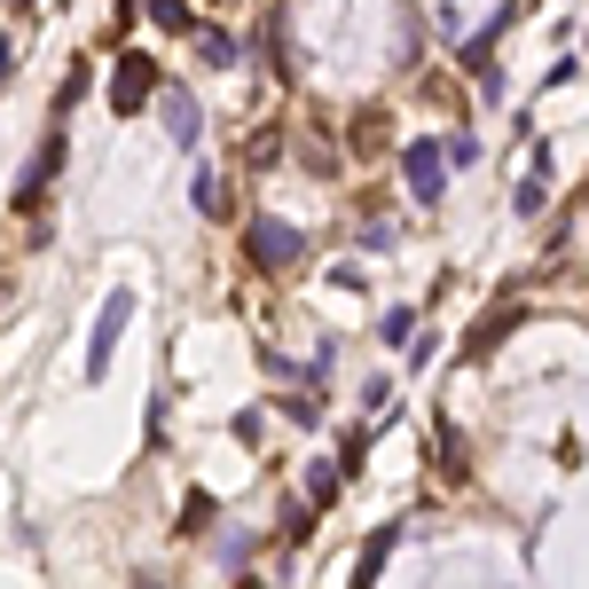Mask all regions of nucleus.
<instances>
[{
	"label": "nucleus",
	"mask_w": 589,
	"mask_h": 589,
	"mask_svg": "<svg viewBox=\"0 0 589 589\" xmlns=\"http://www.w3.org/2000/svg\"><path fill=\"white\" fill-rule=\"evenodd\" d=\"M512 17H519V9H503V17H487V24H479V32H472V40L456 48V63H464L472 79H487V71H495V40L512 32Z\"/></svg>",
	"instance_id": "obj_7"
},
{
	"label": "nucleus",
	"mask_w": 589,
	"mask_h": 589,
	"mask_svg": "<svg viewBox=\"0 0 589 589\" xmlns=\"http://www.w3.org/2000/svg\"><path fill=\"white\" fill-rule=\"evenodd\" d=\"M519 322V307H503V314H479L472 322V339H464V362H487L495 347H503V330H512Z\"/></svg>",
	"instance_id": "obj_9"
},
{
	"label": "nucleus",
	"mask_w": 589,
	"mask_h": 589,
	"mask_svg": "<svg viewBox=\"0 0 589 589\" xmlns=\"http://www.w3.org/2000/svg\"><path fill=\"white\" fill-rule=\"evenodd\" d=\"M441 157H448V174H456V165H479V134H448Z\"/></svg>",
	"instance_id": "obj_17"
},
{
	"label": "nucleus",
	"mask_w": 589,
	"mask_h": 589,
	"mask_svg": "<svg viewBox=\"0 0 589 589\" xmlns=\"http://www.w3.org/2000/svg\"><path fill=\"white\" fill-rule=\"evenodd\" d=\"M134 589H165V581H157V574H142V581H134Z\"/></svg>",
	"instance_id": "obj_21"
},
{
	"label": "nucleus",
	"mask_w": 589,
	"mask_h": 589,
	"mask_svg": "<svg viewBox=\"0 0 589 589\" xmlns=\"http://www.w3.org/2000/svg\"><path fill=\"white\" fill-rule=\"evenodd\" d=\"M393 542H401V527H378V535H362V550H354V589H370V581L385 574Z\"/></svg>",
	"instance_id": "obj_8"
},
{
	"label": "nucleus",
	"mask_w": 589,
	"mask_h": 589,
	"mask_svg": "<svg viewBox=\"0 0 589 589\" xmlns=\"http://www.w3.org/2000/svg\"><path fill=\"white\" fill-rule=\"evenodd\" d=\"M401 182H409L416 205H441V197H448V157H441V142H409V149H401Z\"/></svg>",
	"instance_id": "obj_4"
},
{
	"label": "nucleus",
	"mask_w": 589,
	"mask_h": 589,
	"mask_svg": "<svg viewBox=\"0 0 589 589\" xmlns=\"http://www.w3.org/2000/svg\"><path fill=\"white\" fill-rule=\"evenodd\" d=\"M9 63H17V48H9V40H0V79H9Z\"/></svg>",
	"instance_id": "obj_20"
},
{
	"label": "nucleus",
	"mask_w": 589,
	"mask_h": 589,
	"mask_svg": "<svg viewBox=\"0 0 589 589\" xmlns=\"http://www.w3.org/2000/svg\"><path fill=\"white\" fill-rule=\"evenodd\" d=\"M189 205H197V213H220V182L205 174V165H197V174H189Z\"/></svg>",
	"instance_id": "obj_18"
},
{
	"label": "nucleus",
	"mask_w": 589,
	"mask_h": 589,
	"mask_svg": "<svg viewBox=\"0 0 589 589\" xmlns=\"http://www.w3.org/2000/svg\"><path fill=\"white\" fill-rule=\"evenodd\" d=\"M339 487H347V472H339V464H307V512L339 503Z\"/></svg>",
	"instance_id": "obj_11"
},
{
	"label": "nucleus",
	"mask_w": 589,
	"mask_h": 589,
	"mask_svg": "<svg viewBox=\"0 0 589 589\" xmlns=\"http://www.w3.org/2000/svg\"><path fill=\"white\" fill-rule=\"evenodd\" d=\"M244 589H260V581H244Z\"/></svg>",
	"instance_id": "obj_22"
},
{
	"label": "nucleus",
	"mask_w": 589,
	"mask_h": 589,
	"mask_svg": "<svg viewBox=\"0 0 589 589\" xmlns=\"http://www.w3.org/2000/svg\"><path fill=\"white\" fill-rule=\"evenodd\" d=\"M401 347H409V370H433V354H441V339H433V330H409Z\"/></svg>",
	"instance_id": "obj_16"
},
{
	"label": "nucleus",
	"mask_w": 589,
	"mask_h": 589,
	"mask_svg": "<svg viewBox=\"0 0 589 589\" xmlns=\"http://www.w3.org/2000/svg\"><path fill=\"white\" fill-rule=\"evenodd\" d=\"M542 205H550V182H519V189H512V213H519V220H535Z\"/></svg>",
	"instance_id": "obj_13"
},
{
	"label": "nucleus",
	"mask_w": 589,
	"mask_h": 589,
	"mask_svg": "<svg viewBox=\"0 0 589 589\" xmlns=\"http://www.w3.org/2000/svg\"><path fill=\"white\" fill-rule=\"evenodd\" d=\"M63 157H71V142H63V118L48 126V142L32 149V165H24V182H17V213H32L40 197H48V182L63 174Z\"/></svg>",
	"instance_id": "obj_6"
},
{
	"label": "nucleus",
	"mask_w": 589,
	"mask_h": 589,
	"mask_svg": "<svg viewBox=\"0 0 589 589\" xmlns=\"http://www.w3.org/2000/svg\"><path fill=\"white\" fill-rule=\"evenodd\" d=\"M197 55H205L213 71H236V63H244V48H236V32H220V24H205V32H197Z\"/></svg>",
	"instance_id": "obj_10"
},
{
	"label": "nucleus",
	"mask_w": 589,
	"mask_h": 589,
	"mask_svg": "<svg viewBox=\"0 0 589 589\" xmlns=\"http://www.w3.org/2000/svg\"><path fill=\"white\" fill-rule=\"evenodd\" d=\"M354 244H362V251H393V244H401V236H393V228H385V220H370V228H354Z\"/></svg>",
	"instance_id": "obj_19"
},
{
	"label": "nucleus",
	"mask_w": 589,
	"mask_h": 589,
	"mask_svg": "<svg viewBox=\"0 0 589 589\" xmlns=\"http://www.w3.org/2000/svg\"><path fill=\"white\" fill-rule=\"evenodd\" d=\"M244 251H251V268H291L307 260V228H283V220H244Z\"/></svg>",
	"instance_id": "obj_3"
},
{
	"label": "nucleus",
	"mask_w": 589,
	"mask_h": 589,
	"mask_svg": "<svg viewBox=\"0 0 589 589\" xmlns=\"http://www.w3.org/2000/svg\"><path fill=\"white\" fill-rule=\"evenodd\" d=\"M149 111L165 118V142H174V149H197V142H205V103H197L189 87H157Z\"/></svg>",
	"instance_id": "obj_5"
},
{
	"label": "nucleus",
	"mask_w": 589,
	"mask_h": 589,
	"mask_svg": "<svg viewBox=\"0 0 589 589\" xmlns=\"http://www.w3.org/2000/svg\"><path fill=\"white\" fill-rule=\"evenodd\" d=\"M165 87V79H157V63L142 55V48H126L118 63H111V111L118 118H134V111H149V95Z\"/></svg>",
	"instance_id": "obj_2"
},
{
	"label": "nucleus",
	"mask_w": 589,
	"mask_h": 589,
	"mask_svg": "<svg viewBox=\"0 0 589 589\" xmlns=\"http://www.w3.org/2000/svg\"><path fill=\"white\" fill-rule=\"evenodd\" d=\"M409 330H416V314H409V307H385V314H378V339H385V347H401Z\"/></svg>",
	"instance_id": "obj_14"
},
{
	"label": "nucleus",
	"mask_w": 589,
	"mask_h": 589,
	"mask_svg": "<svg viewBox=\"0 0 589 589\" xmlns=\"http://www.w3.org/2000/svg\"><path fill=\"white\" fill-rule=\"evenodd\" d=\"M142 9H149L157 32H182V24H189V0H142Z\"/></svg>",
	"instance_id": "obj_12"
},
{
	"label": "nucleus",
	"mask_w": 589,
	"mask_h": 589,
	"mask_svg": "<svg viewBox=\"0 0 589 589\" xmlns=\"http://www.w3.org/2000/svg\"><path fill=\"white\" fill-rule=\"evenodd\" d=\"M87 87H95V71H87V63H71V79H63V103H55V118H63L71 103H87Z\"/></svg>",
	"instance_id": "obj_15"
},
{
	"label": "nucleus",
	"mask_w": 589,
	"mask_h": 589,
	"mask_svg": "<svg viewBox=\"0 0 589 589\" xmlns=\"http://www.w3.org/2000/svg\"><path fill=\"white\" fill-rule=\"evenodd\" d=\"M134 307H142L134 291H111V299H103V314H95V330H87V362H79V370H87V385L111 378V354H118V339H126Z\"/></svg>",
	"instance_id": "obj_1"
}]
</instances>
